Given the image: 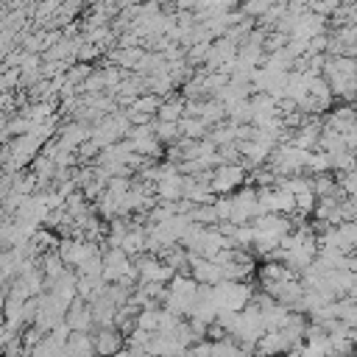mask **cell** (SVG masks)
<instances>
[{
    "label": "cell",
    "instance_id": "obj_1",
    "mask_svg": "<svg viewBox=\"0 0 357 357\" xmlns=\"http://www.w3.org/2000/svg\"><path fill=\"white\" fill-rule=\"evenodd\" d=\"M212 296H215L220 312H243L257 298L251 282H226V279L212 287Z\"/></svg>",
    "mask_w": 357,
    "mask_h": 357
},
{
    "label": "cell",
    "instance_id": "obj_2",
    "mask_svg": "<svg viewBox=\"0 0 357 357\" xmlns=\"http://www.w3.org/2000/svg\"><path fill=\"white\" fill-rule=\"evenodd\" d=\"M307 162H310V151H301L293 142H282L273 151V156L268 162V170L276 178H287V176H298L301 170H307Z\"/></svg>",
    "mask_w": 357,
    "mask_h": 357
},
{
    "label": "cell",
    "instance_id": "obj_3",
    "mask_svg": "<svg viewBox=\"0 0 357 357\" xmlns=\"http://www.w3.org/2000/svg\"><path fill=\"white\" fill-rule=\"evenodd\" d=\"M262 209H259V190L257 187H240L234 195H231V218L229 223L234 226H248L254 218H259Z\"/></svg>",
    "mask_w": 357,
    "mask_h": 357
},
{
    "label": "cell",
    "instance_id": "obj_4",
    "mask_svg": "<svg viewBox=\"0 0 357 357\" xmlns=\"http://www.w3.org/2000/svg\"><path fill=\"white\" fill-rule=\"evenodd\" d=\"M245 181H248V167L243 162L240 165H220V167H215V178L209 187L215 195H234Z\"/></svg>",
    "mask_w": 357,
    "mask_h": 357
},
{
    "label": "cell",
    "instance_id": "obj_5",
    "mask_svg": "<svg viewBox=\"0 0 357 357\" xmlns=\"http://www.w3.org/2000/svg\"><path fill=\"white\" fill-rule=\"evenodd\" d=\"M61 259L67 262V268H81L84 262H89L92 257H98V243H89V240H78V237H67V240H59V248Z\"/></svg>",
    "mask_w": 357,
    "mask_h": 357
},
{
    "label": "cell",
    "instance_id": "obj_6",
    "mask_svg": "<svg viewBox=\"0 0 357 357\" xmlns=\"http://www.w3.org/2000/svg\"><path fill=\"white\" fill-rule=\"evenodd\" d=\"M259 209L262 215H296V195L282 187H265L259 190Z\"/></svg>",
    "mask_w": 357,
    "mask_h": 357
},
{
    "label": "cell",
    "instance_id": "obj_7",
    "mask_svg": "<svg viewBox=\"0 0 357 357\" xmlns=\"http://www.w3.org/2000/svg\"><path fill=\"white\" fill-rule=\"evenodd\" d=\"M137 271H139V284H170L176 271L167 268L159 257H151V254H142L134 259Z\"/></svg>",
    "mask_w": 357,
    "mask_h": 357
},
{
    "label": "cell",
    "instance_id": "obj_8",
    "mask_svg": "<svg viewBox=\"0 0 357 357\" xmlns=\"http://www.w3.org/2000/svg\"><path fill=\"white\" fill-rule=\"evenodd\" d=\"M131 268H134V262L123 248H106L103 251V279L109 284L123 282L131 273Z\"/></svg>",
    "mask_w": 357,
    "mask_h": 357
},
{
    "label": "cell",
    "instance_id": "obj_9",
    "mask_svg": "<svg viewBox=\"0 0 357 357\" xmlns=\"http://www.w3.org/2000/svg\"><path fill=\"white\" fill-rule=\"evenodd\" d=\"M190 276H192L201 287H215V284L223 282V268L215 265V262L206 259V257L190 254Z\"/></svg>",
    "mask_w": 357,
    "mask_h": 357
},
{
    "label": "cell",
    "instance_id": "obj_10",
    "mask_svg": "<svg viewBox=\"0 0 357 357\" xmlns=\"http://www.w3.org/2000/svg\"><path fill=\"white\" fill-rule=\"evenodd\" d=\"M293 346H298L296 337H290L284 329L282 332H265L254 349L257 357H279V354H287Z\"/></svg>",
    "mask_w": 357,
    "mask_h": 357
},
{
    "label": "cell",
    "instance_id": "obj_11",
    "mask_svg": "<svg viewBox=\"0 0 357 357\" xmlns=\"http://www.w3.org/2000/svg\"><path fill=\"white\" fill-rule=\"evenodd\" d=\"M326 17H321V14H312V11H307V14H301L298 20H296V28H293V33H290V39H298V42H312V39H318V36H324L326 33Z\"/></svg>",
    "mask_w": 357,
    "mask_h": 357
},
{
    "label": "cell",
    "instance_id": "obj_12",
    "mask_svg": "<svg viewBox=\"0 0 357 357\" xmlns=\"http://www.w3.org/2000/svg\"><path fill=\"white\" fill-rule=\"evenodd\" d=\"M89 137H92V126H86V123H81V120H67L61 128H59V142L64 145V148H70V151H81L86 142H89Z\"/></svg>",
    "mask_w": 357,
    "mask_h": 357
},
{
    "label": "cell",
    "instance_id": "obj_13",
    "mask_svg": "<svg viewBox=\"0 0 357 357\" xmlns=\"http://www.w3.org/2000/svg\"><path fill=\"white\" fill-rule=\"evenodd\" d=\"M184 187H187V176H181V173L165 176V178L156 184V198H159V204H181V201H184Z\"/></svg>",
    "mask_w": 357,
    "mask_h": 357
},
{
    "label": "cell",
    "instance_id": "obj_14",
    "mask_svg": "<svg viewBox=\"0 0 357 357\" xmlns=\"http://www.w3.org/2000/svg\"><path fill=\"white\" fill-rule=\"evenodd\" d=\"M95 351L100 357H117L126 349V335L117 329H95Z\"/></svg>",
    "mask_w": 357,
    "mask_h": 357
},
{
    "label": "cell",
    "instance_id": "obj_15",
    "mask_svg": "<svg viewBox=\"0 0 357 357\" xmlns=\"http://www.w3.org/2000/svg\"><path fill=\"white\" fill-rule=\"evenodd\" d=\"M67 324H70L73 332H89V329H95V315H92L89 301L75 298L73 307H70V312H67Z\"/></svg>",
    "mask_w": 357,
    "mask_h": 357
},
{
    "label": "cell",
    "instance_id": "obj_16",
    "mask_svg": "<svg viewBox=\"0 0 357 357\" xmlns=\"http://www.w3.org/2000/svg\"><path fill=\"white\" fill-rule=\"evenodd\" d=\"M145 53H148L145 47H112V50H109V64H114V67H120V70L137 73V67L142 64Z\"/></svg>",
    "mask_w": 357,
    "mask_h": 357
},
{
    "label": "cell",
    "instance_id": "obj_17",
    "mask_svg": "<svg viewBox=\"0 0 357 357\" xmlns=\"http://www.w3.org/2000/svg\"><path fill=\"white\" fill-rule=\"evenodd\" d=\"M326 273V284H329V290L340 298L343 293H354V287H357V273L354 271H349V268H337V271H324Z\"/></svg>",
    "mask_w": 357,
    "mask_h": 357
},
{
    "label": "cell",
    "instance_id": "obj_18",
    "mask_svg": "<svg viewBox=\"0 0 357 357\" xmlns=\"http://www.w3.org/2000/svg\"><path fill=\"white\" fill-rule=\"evenodd\" d=\"M67 351H70V357H98V351H95V335H89V332H73V337L67 340Z\"/></svg>",
    "mask_w": 357,
    "mask_h": 357
},
{
    "label": "cell",
    "instance_id": "obj_19",
    "mask_svg": "<svg viewBox=\"0 0 357 357\" xmlns=\"http://www.w3.org/2000/svg\"><path fill=\"white\" fill-rule=\"evenodd\" d=\"M251 92H254L251 86H245V84H234V81H231V84H229V86H223L215 98H218L226 109H231V106H237V103L248 100V98H251Z\"/></svg>",
    "mask_w": 357,
    "mask_h": 357
},
{
    "label": "cell",
    "instance_id": "obj_20",
    "mask_svg": "<svg viewBox=\"0 0 357 357\" xmlns=\"http://www.w3.org/2000/svg\"><path fill=\"white\" fill-rule=\"evenodd\" d=\"M201 120H204L209 128H215V126H220L223 120H229V112H226V106H223L218 98H206V100L201 103Z\"/></svg>",
    "mask_w": 357,
    "mask_h": 357
},
{
    "label": "cell",
    "instance_id": "obj_21",
    "mask_svg": "<svg viewBox=\"0 0 357 357\" xmlns=\"http://www.w3.org/2000/svg\"><path fill=\"white\" fill-rule=\"evenodd\" d=\"M184 106H187V100L173 95V98H167V100L162 103L156 120H159V123H181V120H184Z\"/></svg>",
    "mask_w": 357,
    "mask_h": 357
},
{
    "label": "cell",
    "instance_id": "obj_22",
    "mask_svg": "<svg viewBox=\"0 0 357 357\" xmlns=\"http://www.w3.org/2000/svg\"><path fill=\"white\" fill-rule=\"evenodd\" d=\"M39 268H42V273H45L47 282H56V279L67 271V262L61 259L59 251H50V254H45V257H39Z\"/></svg>",
    "mask_w": 357,
    "mask_h": 357
},
{
    "label": "cell",
    "instance_id": "obj_23",
    "mask_svg": "<svg viewBox=\"0 0 357 357\" xmlns=\"http://www.w3.org/2000/svg\"><path fill=\"white\" fill-rule=\"evenodd\" d=\"M178 126H181V137H184V139H192V142L206 139V137H209V131H212L201 117H184Z\"/></svg>",
    "mask_w": 357,
    "mask_h": 357
},
{
    "label": "cell",
    "instance_id": "obj_24",
    "mask_svg": "<svg viewBox=\"0 0 357 357\" xmlns=\"http://www.w3.org/2000/svg\"><path fill=\"white\" fill-rule=\"evenodd\" d=\"M131 145H134V153H139L148 162H153L156 156H162V142H159L156 134L153 137H137V139H131Z\"/></svg>",
    "mask_w": 357,
    "mask_h": 357
},
{
    "label": "cell",
    "instance_id": "obj_25",
    "mask_svg": "<svg viewBox=\"0 0 357 357\" xmlns=\"http://www.w3.org/2000/svg\"><path fill=\"white\" fill-rule=\"evenodd\" d=\"M296 273L284 265V262H265L259 268V282L262 284H271V282H282V279H293Z\"/></svg>",
    "mask_w": 357,
    "mask_h": 357
},
{
    "label": "cell",
    "instance_id": "obj_26",
    "mask_svg": "<svg viewBox=\"0 0 357 357\" xmlns=\"http://www.w3.org/2000/svg\"><path fill=\"white\" fill-rule=\"evenodd\" d=\"M162 103H165V100H162L159 95L145 92V95H139V98L131 103V109H128V112H137V114H148V117H153V114H159Z\"/></svg>",
    "mask_w": 357,
    "mask_h": 357
},
{
    "label": "cell",
    "instance_id": "obj_27",
    "mask_svg": "<svg viewBox=\"0 0 357 357\" xmlns=\"http://www.w3.org/2000/svg\"><path fill=\"white\" fill-rule=\"evenodd\" d=\"M276 187H282V190H287L290 195H304V192H315L312 190V178H307V176H287V178H279V184Z\"/></svg>",
    "mask_w": 357,
    "mask_h": 357
},
{
    "label": "cell",
    "instance_id": "obj_28",
    "mask_svg": "<svg viewBox=\"0 0 357 357\" xmlns=\"http://www.w3.org/2000/svg\"><path fill=\"white\" fill-rule=\"evenodd\" d=\"M156 137H159V142L162 145H178L181 142V126L178 123H159L156 120Z\"/></svg>",
    "mask_w": 357,
    "mask_h": 357
},
{
    "label": "cell",
    "instance_id": "obj_29",
    "mask_svg": "<svg viewBox=\"0 0 357 357\" xmlns=\"http://www.w3.org/2000/svg\"><path fill=\"white\" fill-rule=\"evenodd\" d=\"M159 312H162L159 307H148V310H139V315H137V329L156 335V332H159Z\"/></svg>",
    "mask_w": 357,
    "mask_h": 357
},
{
    "label": "cell",
    "instance_id": "obj_30",
    "mask_svg": "<svg viewBox=\"0 0 357 357\" xmlns=\"http://www.w3.org/2000/svg\"><path fill=\"white\" fill-rule=\"evenodd\" d=\"M92 73H95V67H92V64L75 61V64H73V67L67 70V81H70V84H75V86L81 89V86H84V84H86V81L92 78Z\"/></svg>",
    "mask_w": 357,
    "mask_h": 357
},
{
    "label": "cell",
    "instance_id": "obj_31",
    "mask_svg": "<svg viewBox=\"0 0 357 357\" xmlns=\"http://www.w3.org/2000/svg\"><path fill=\"white\" fill-rule=\"evenodd\" d=\"M307 170H310L312 176H324V173H329V170H332V159H329V153H326V151H312V153H310V162H307Z\"/></svg>",
    "mask_w": 357,
    "mask_h": 357
},
{
    "label": "cell",
    "instance_id": "obj_32",
    "mask_svg": "<svg viewBox=\"0 0 357 357\" xmlns=\"http://www.w3.org/2000/svg\"><path fill=\"white\" fill-rule=\"evenodd\" d=\"M271 8H273L271 0H251V3H243V6H240V11H243L245 17H251V20H257V22H259Z\"/></svg>",
    "mask_w": 357,
    "mask_h": 357
},
{
    "label": "cell",
    "instance_id": "obj_33",
    "mask_svg": "<svg viewBox=\"0 0 357 357\" xmlns=\"http://www.w3.org/2000/svg\"><path fill=\"white\" fill-rule=\"evenodd\" d=\"M151 340H153V335H151V332L134 329V332L126 337V346H128V349H137V351H148V349H151Z\"/></svg>",
    "mask_w": 357,
    "mask_h": 357
},
{
    "label": "cell",
    "instance_id": "obj_34",
    "mask_svg": "<svg viewBox=\"0 0 357 357\" xmlns=\"http://www.w3.org/2000/svg\"><path fill=\"white\" fill-rule=\"evenodd\" d=\"M310 11L329 20V17H335V14L340 11V3H337V0H312V3H310Z\"/></svg>",
    "mask_w": 357,
    "mask_h": 357
},
{
    "label": "cell",
    "instance_id": "obj_35",
    "mask_svg": "<svg viewBox=\"0 0 357 357\" xmlns=\"http://www.w3.org/2000/svg\"><path fill=\"white\" fill-rule=\"evenodd\" d=\"M340 192L346 195V198H354L357 201V167L354 170H349V173H340Z\"/></svg>",
    "mask_w": 357,
    "mask_h": 357
},
{
    "label": "cell",
    "instance_id": "obj_36",
    "mask_svg": "<svg viewBox=\"0 0 357 357\" xmlns=\"http://www.w3.org/2000/svg\"><path fill=\"white\" fill-rule=\"evenodd\" d=\"M215 212H218L220 223H229V218H231V195H218L215 198Z\"/></svg>",
    "mask_w": 357,
    "mask_h": 357
},
{
    "label": "cell",
    "instance_id": "obj_37",
    "mask_svg": "<svg viewBox=\"0 0 357 357\" xmlns=\"http://www.w3.org/2000/svg\"><path fill=\"white\" fill-rule=\"evenodd\" d=\"M190 357H215V343L212 340H201L190 349Z\"/></svg>",
    "mask_w": 357,
    "mask_h": 357
},
{
    "label": "cell",
    "instance_id": "obj_38",
    "mask_svg": "<svg viewBox=\"0 0 357 357\" xmlns=\"http://www.w3.org/2000/svg\"><path fill=\"white\" fill-rule=\"evenodd\" d=\"M349 298H351V301H354V304H357V287H354V293H351V296H349Z\"/></svg>",
    "mask_w": 357,
    "mask_h": 357
}]
</instances>
